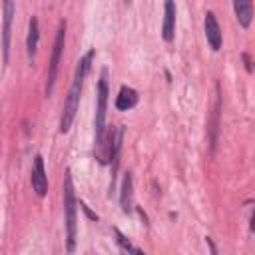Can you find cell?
I'll list each match as a JSON object with an SVG mask.
<instances>
[{
    "mask_svg": "<svg viewBox=\"0 0 255 255\" xmlns=\"http://www.w3.org/2000/svg\"><path fill=\"white\" fill-rule=\"evenodd\" d=\"M120 203H122V211L129 215L131 209H133V179H131V173L129 171L124 175V181H122Z\"/></svg>",
    "mask_w": 255,
    "mask_h": 255,
    "instance_id": "obj_11",
    "label": "cell"
},
{
    "mask_svg": "<svg viewBox=\"0 0 255 255\" xmlns=\"http://www.w3.org/2000/svg\"><path fill=\"white\" fill-rule=\"evenodd\" d=\"M64 42H66V20H62L58 24V32H56V40H54V48H52V56H50V64H48V82H46V96L48 98L52 96L54 86H56V76H58L62 52H64Z\"/></svg>",
    "mask_w": 255,
    "mask_h": 255,
    "instance_id": "obj_4",
    "label": "cell"
},
{
    "mask_svg": "<svg viewBox=\"0 0 255 255\" xmlns=\"http://www.w3.org/2000/svg\"><path fill=\"white\" fill-rule=\"evenodd\" d=\"M129 255H145V253H143V251H141V249H137V247H133V249H131V253H129Z\"/></svg>",
    "mask_w": 255,
    "mask_h": 255,
    "instance_id": "obj_19",
    "label": "cell"
},
{
    "mask_svg": "<svg viewBox=\"0 0 255 255\" xmlns=\"http://www.w3.org/2000/svg\"><path fill=\"white\" fill-rule=\"evenodd\" d=\"M203 26H205V38H207L209 48H211L213 52H217V50L221 48V40H223V36H221L219 22H217V18H215V14H213L211 10L205 12V22H203Z\"/></svg>",
    "mask_w": 255,
    "mask_h": 255,
    "instance_id": "obj_8",
    "label": "cell"
},
{
    "mask_svg": "<svg viewBox=\"0 0 255 255\" xmlns=\"http://www.w3.org/2000/svg\"><path fill=\"white\" fill-rule=\"evenodd\" d=\"M92 58H94V50H90V52L78 62V68H76V74H74V82H72V86H70L68 98H66L64 108H62V118H60V131H62V133H68V131H70L72 122H74V118H76L78 104H80V96H82V88H84L86 76H88L90 66H92Z\"/></svg>",
    "mask_w": 255,
    "mask_h": 255,
    "instance_id": "obj_1",
    "label": "cell"
},
{
    "mask_svg": "<svg viewBox=\"0 0 255 255\" xmlns=\"http://www.w3.org/2000/svg\"><path fill=\"white\" fill-rule=\"evenodd\" d=\"M215 90H217V98H215V108H213V122H211V137H209V141H211V149L215 147V133H217V124H219V108H221V98H219V84L215 86Z\"/></svg>",
    "mask_w": 255,
    "mask_h": 255,
    "instance_id": "obj_14",
    "label": "cell"
},
{
    "mask_svg": "<svg viewBox=\"0 0 255 255\" xmlns=\"http://www.w3.org/2000/svg\"><path fill=\"white\" fill-rule=\"evenodd\" d=\"M137 100H139V96H137V92L133 88L122 86L120 92H118V96H116V108L120 112H128V110H131V108L137 106Z\"/></svg>",
    "mask_w": 255,
    "mask_h": 255,
    "instance_id": "obj_10",
    "label": "cell"
},
{
    "mask_svg": "<svg viewBox=\"0 0 255 255\" xmlns=\"http://www.w3.org/2000/svg\"><path fill=\"white\" fill-rule=\"evenodd\" d=\"M251 231H255V211H253V217H251Z\"/></svg>",
    "mask_w": 255,
    "mask_h": 255,
    "instance_id": "obj_20",
    "label": "cell"
},
{
    "mask_svg": "<svg viewBox=\"0 0 255 255\" xmlns=\"http://www.w3.org/2000/svg\"><path fill=\"white\" fill-rule=\"evenodd\" d=\"M76 195H74V183H72V171L66 169L64 173V223H66V249L68 253H74L76 249Z\"/></svg>",
    "mask_w": 255,
    "mask_h": 255,
    "instance_id": "obj_2",
    "label": "cell"
},
{
    "mask_svg": "<svg viewBox=\"0 0 255 255\" xmlns=\"http://www.w3.org/2000/svg\"><path fill=\"white\" fill-rule=\"evenodd\" d=\"M122 139H124V128L118 126L110 131V145H108V159L112 165V181H110V191L116 187V173L120 165V151H122Z\"/></svg>",
    "mask_w": 255,
    "mask_h": 255,
    "instance_id": "obj_5",
    "label": "cell"
},
{
    "mask_svg": "<svg viewBox=\"0 0 255 255\" xmlns=\"http://www.w3.org/2000/svg\"><path fill=\"white\" fill-rule=\"evenodd\" d=\"M163 26H161V36L165 42H171L173 36H175V4L171 0H167L163 4Z\"/></svg>",
    "mask_w": 255,
    "mask_h": 255,
    "instance_id": "obj_9",
    "label": "cell"
},
{
    "mask_svg": "<svg viewBox=\"0 0 255 255\" xmlns=\"http://www.w3.org/2000/svg\"><path fill=\"white\" fill-rule=\"evenodd\" d=\"M233 10H235V16H237V22L241 24V28H249V24L253 20V2L235 0L233 2Z\"/></svg>",
    "mask_w": 255,
    "mask_h": 255,
    "instance_id": "obj_12",
    "label": "cell"
},
{
    "mask_svg": "<svg viewBox=\"0 0 255 255\" xmlns=\"http://www.w3.org/2000/svg\"><path fill=\"white\" fill-rule=\"evenodd\" d=\"M114 233H116V237H118V243H120V245H122V247H124L128 253H131L133 245H131V243H129V241H128V239H126V237L120 233V229H114Z\"/></svg>",
    "mask_w": 255,
    "mask_h": 255,
    "instance_id": "obj_15",
    "label": "cell"
},
{
    "mask_svg": "<svg viewBox=\"0 0 255 255\" xmlns=\"http://www.w3.org/2000/svg\"><path fill=\"white\" fill-rule=\"evenodd\" d=\"M241 58H243V62H245V70L251 74V72H253V62H251V56H249L247 52H243V54H241Z\"/></svg>",
    "mask_w": 255,
    "mask_h": 255,
    "instance_id": "obj_16",
    "label": "cell"
},
{
    "mask_svg": "<svg viewBox=\"0 0 255 255\" xmlns=\"http://www.w3.org/2000/svg\"><path fill=\"white\" fill-rule=\"evenodd\" d=\"M106 110H108V70H102L98 80V98H96V157L102 161V147H104V126H106Z\"/></svg>",
    "mask_w": 255,
    "mask_h": 255,
    "instance_id": "obj_3",
    "label": "cell"
},
{
    "mask_svg": "<svg viewBox=\"0 0 255 255\" xmlns=\"http://www.w3.org/2000/svg\"><path fill=\"white\" fill-rule=\"evenodd\" d=\"M38 38H40L38 18H36V16H32V18H30V24H28V36H26V50H28V56H30L32 60H34V56H36Z\"/></svg>",
    "mask_w": 255,
    "mask_h": 255,
    "instance_id": "obj_13",
    "label": "cell"
},
{
    "mask_svg": "<svg viewBox=\"0 0 255 255\" xmlns=\"http://www.w3.org/2000/svg\"><path fill=\"white\" fill-rule=\"evenodd\" d=\"M32 189L38 197H46L48 193V175L44 169V157L36 155L34 165H32Z\"/></svg>",
    "mask_w": 255,
    "mask_h": 255,
    "instance_id": "obj_6",
    "label": "cell"
},
{
    "mask_svg": "<svg viewBox=\"0 0 255 255\" xmlns=\"http://www.w3.org/2000/svg\"><path fill=\"white\" fill-rule=\"evenodd\" d=\"M205 241H207V247H209L211 255H219V253H217V247H215V243H213V239H211V237H205Z\"/></svg>",
    "mask_w": 255,
    "mask_h": 255,
    "instance_id": "obj_18",
    "label": "cell"
},
{
    "mask_svg": "<svg viewBox=\"0 0 255 255\" xmlns=\"http://www.w3.org/2000/svg\"><path fill=\"white\" fill-rule=\"evenodd\" d=\"M80 207H82V209L86 211V215H88L90 219H94V221H98V215H96V213H92V211H90V207H88V205H86L84 201H80Z\"/></svg>",
    "mask_w": 255,
    "mask_h": 255,
    "instance_id": "obj_17",
    "label": "cell"
},
{
    "mask_svg": "<svg viewBox=\"0 0 255 255\" xmlns=\"http://www.w3.org/2000/svg\"><path fill=\"white\" fill-rule=\"evenodd\" d=\"M2 10H4V26H2V60L4 66L8 64V52H10V24H12V16L16 10V4L12 0H4L2 2Z\"/></svg>",
    "mask_w": 255,
    "mask_h": 255,
    "instance_id": "obj_7",
    "label": "cell"
}]
</instances>
